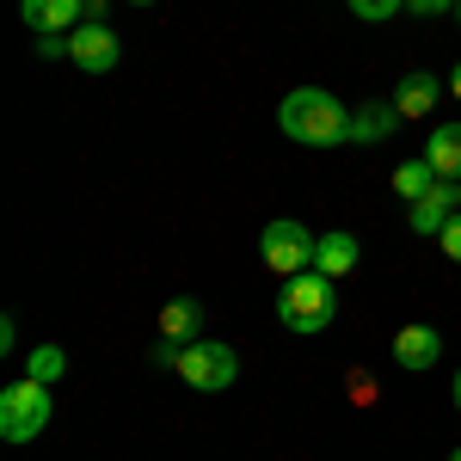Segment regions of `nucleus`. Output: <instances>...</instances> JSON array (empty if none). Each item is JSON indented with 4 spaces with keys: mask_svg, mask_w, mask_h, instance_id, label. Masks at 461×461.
I'll list each match as a JSON object with an SVG mask.
<instances>
[{
    "mask_svg": "<svg viewBox=\"0 0 461 461\" xmlns=\"http://www.w3.org/2000/svg\"><path fill=\"white\" fill-rule=\"evenodd\" d=\"M277 123H284L289 142H302V148L351 142V111L339 105L332 93H320V86H295L284 105H277Z\"/></svg>",
    "mask_w": 461,
    "mask_h": 461,
    "instance_id": "1",
    "label": "nucleus"
},
{
    "mask_svg": "<svg viewBox=\"0 0 461 461\" xmlns=\"http://www.w3.org/2000/svg\"><path fill=\"white\" fill-rule=\"evenodd\" d=\"M339 314V277L326 271H295L284 277V295H277V320L289 332H326Z\"/></svg>",
    "mask_w": 461,
    "mask_h": 461,
    "instance_id": "2",
    "label": "nucleus"
},
{
    "mask_svg": "<svg viewBox=\"0 0 461 461\" xmlns=\"http://www.w3.org/2000/svg\"><path fill=\"white\" fill-rule=\"evenodd\" d=\"M50 382H37V375H25V382H6L0 388V437L6 443H32L37 430H50Z\"/></svg>",
    "mask_w": 461,
    "mask_h": 461,
    "instance_id": "3",
    "label": "nucleus"
},
{
    "mask_svg": "<svg viewBox=\"0 0 461 461\" xmlns=\"http://www.w3.org/2000/svg\"><path fill=\"white\" fill-rule=\"evenodd\" d=\"M234 375H240V357H234V345H221V339H191L178 351V382L185 388L221 393V388H234Z\"/></svg>",
    "mask_w": 461,
    "mask_h": 461,
    "instance_id": "4",
    "label": "nucleus"
},
{
    "mask_svg": "<svg viewBox=\"0 0 461 461\" xmlns=\"http://www.w3.org/2000/svg\"><path fill=\"white\" fill-rule=\"evenodd\" d=\"M314 240L302 221H271L265 234H258V258L277 271V277H295V271H314Z\"/></svg>",
    "mask_w": 461,
    "mask_h": 461,
    "instance_id": "5",
    "label": "nucleus"
},
{
    "mask_svg": "<svg viewBox=\"0 0 461 461\" xmlns=\"http://www.w3.org/2000/svg\"><path fill=\"white\" fill-rule=\"evenodd\" d=\"M117 32L111 25H99V19H86L80 32H68V62L74 68H86V74H111L117 68Z\"/></svg>",
    "mask_w": 461,
    "mask_h": 461,
    "instance_id": "6",
    "label": "nucleus"
},
{
    "mask_svg": "<svg viewBox=\"0 0 461 461\" xmlns=\"http://www.w3.org/2000/svg\"><path fill=\"white\" fill-rule=\"evenodd\" d=\"M437 357H443V339H437V326L412 320V326H400V332H393V363H400V369H412V375H419V369H430Z\"/></svg>",
    "mask_w": 461,
    "mask_h": 461,
    "instance_id": "7",
    "label": "nucleus"
},
{
    "mask_svg": "<svg viewBox=\"0 0 461 461\" xmlns=\"http://www.w3.org/2000/svg\"><path fill=\"white\" fill-rule=\"evenodd\" d=\"M19 13H25V25H32L37 37H68V32H80L86 0H25Z\"/></svg>",
    "mask_w": 461,
    "mask_h": 461,
    "instance_id": "8",
    "label": "nucleus"
},
{
    "mask_svg": "<svg viewBox=\"0 0 461 461\" xmlns=\"http://www.w3.org/2000/svg\"><path fill=\"white\" fill-rule=\"evenodd\" d=\"M393 130H400V111H393V99H363V105L351 111V142H357V148L388 142Z\"/></svg>",
    "mask_w": 461,
    "mask_h": 461,
    "instance_id": "9",
    "label": "nucleus"
},
{
    "mask_svg": "<svg viewBox=\"0 0 461 461\" xmlns=\"http://www.w3.org/2000/svg\"><path fill=\"white\" fill-rule=\"evenodd\" d=\"M406 221H412V234H443L456 221V185H430L425 197L406 210Z\"/></svg>",
    "mask_w": 461,
    "mask_h": 461,
    "instance_id": "10",
    "label": "nucleus"
},
{
    "mask_svg": "<svg viewBox=\"0 0 461 461\" xmlns=\"http://www.w3.org/2000/svg\"><path fill=\"white\" fill-rule=\"evenodd\" d=\"M357 258H363V247H357V234H345V228H332V234L314 240V271H326V277H351Z\"/></svg>",
    "mask_w": 461,
    "mask_h": 461,
    "instance_id": "11",
    "label": "nucleus"
},
{
    "mask_svg": "<svg viewBox=\"0 0 461 461\" xmlns=\"http://www.w3.org/2000/svg\"><path fill=\"white\" fill-rule=\"evenodd\" d=\"M425 160H430V173H437V178H449V185H456V178H461V123H443V130H430Z\"/></svg>",
    "mask_w": 461,
    "mask_h": 461,
    "instance_id": "12",
    "label": "nucleus"
},
{
    "mask_svg": "<svg viewBox=\"0 0 461 461\" xmlns=\"http://www.w3.org/2000/svg\"><path fill=\"white\" fill-rule=\"evenodd\" d=\"M437 93H443V86H437L430 74H406V80L393 86V111H400V117H430Z\"/></svg>",
    "mask_w": 461,
    "mask_h": 461,
    "instance_id": "13",
    "label": "nucleus"
},
{
    "mask_svg": "<svg viewBox=\"0 0 461 461\" xmlns=\"http://www.w3.org/2000/svg\"><path fill=\"white\" fill-rule=\"evenodd\" d=\"M197 326H203V308H197V302H167V308H160V339H167V345H191Z\"/></svg>",
    "mask_w": 461,
    "mask_h": 461,
    "instance_id": "14",
    "label": "nucleus"
},
{
    "mask_svg": "<svg viewBox=\"0 0 461 461\" xmlns=\"http://www.w3.org/2000/svg\"><path fill=\"white\" fill-rule=\"evenodd\" d=\"M430 160L425 154H419V160H406V167H393V191H400V197H406V203H419V197H425L430 191Z\"/></svg>",
    "mask_w": 461,
    "mask_h": 461,
    "instance_id": "15",
    "label": "nucleus"
},
{
    "mask_svg": "<svg viewBox=\"0 0 461 461\" xmlns=\"http://www.w3.org/2000/svg\"><path fill=\"white\" fill-rule=\"evenodd\" d=\"M62 369H68V351L62 345H37L25 357V375H37V382H62Z\"/></svg>",
    "mask_w": 461,
    "mask_h": 461,
    "instance_id": "16",
    "label": "nucleus"
},
{
    "mask_svg": "<svg viewBox=\"0 0 461 461\" xmlns=\"http://www.w3.org/2000/svg\"><path fill=\"white\" fill-rule=\"evenodd\" d=\"M357 19H369V25H382V19H393V13H406V0H351Z\"/></svg>",
    "mask_w": 461,
    "mask_h": 461,
    "instance_id": "17",
    "label": "nucleus"
},
{
    "mask_svg": "<svg viewBox=\"0 0 461 461\" xmlns=\"http://www.w3.org/2000/svg\"><path fill=\"white\" fill-rule=\"evenodd\" d=\"M437 247H443V252H449V258L461 265V210H456V221H449V228L437 234Z\"/></svg>",
    "mask_w": 461,
    "mask_h": 461,
    "instance_id": "18",
    "label": "nucleus"
},
{
    "mask_svg": "<svg viewBox=\"0 0 461 461\" xmlns=\"http://www.w3.org/2000/svg\"><path fill=\"white\" fill-rule=\"evenodd\" d=\"M406 13H419V19H437V13H456V0H406Z\"/></svg>",
    "mask_w": 461,
    "mask_h": 461,
    "instance_id": "19",
    "label": "nucleus"
},
{
    "mask_svg": "<svg viewBox=\"0 0 461 461\" xmlns=\"http://www.w3.org/2000/svg\"><path fill=\"white\" fill-rule=\"evenodd\" d=\"M37 56H50V62L68 56V37H37Z\"/></svg>",
    "mask_w": 461,
    "mask_h": 461,
    "instance_id": "20",
    "label": "nucleus"
},
{
    "mask_svg": "<svg viewBox=\"0 0 461 461\" xmlns=\"http://www.w3.org/2000/svg\"><path fill=\"white\" fill-rule=\"evenodd\" d=\"M449 400H456V412H461V369H456V382H449Z\"/></svg>",
    "mask_w": 461,
    "mask_h": 461,
    "instance_id": "21",
    "label": "nucleus"
},
{
    "mask_svg": "<svg viewBox=\"0 0 461 461\" xmlns=\"http://www.w3.org/2000/svg\"><path fill=\"white\" fill-rule=\"evenodd\" d=\"M449 93H456V99H461V62H456V74H449Z\"/></svg>",
    "mask_w": 461,
    "mask_h": 461,
    "instance_id": "22",
    "label": "nucleus"
},
{
    "mask_svg": "<svg viewBox=\"0 0 461 461\" xmlns=\"http://www.w3.org/2000/svg\"><path fill=\"white\" fill-rule=\"evenodd\" d=\"M456 210H461V178H456Z\"/></svg>",
    "mask_w": 461,
    "mask_h": 461,
    "instance_id": "23",
    "label": "nucleus"
},
{
    "mask_svg": "<svg viewBox=\"0 0 461 461\" xmlns=\"http://www.w3.org/2000/svg\"><path fill=\"white\" fill-rule=\"evenodd\" d=\"M130 6H154V0H130Z\"/></svg>",
    "mask_w": 461,
    "mask_h": 461,
    "instance_id": "24",
    "label": "nucleus"
},
{
    "mask_svg": "<svg viewBox=\"0 0 461 461\" xmlns=\"http://www.w3.org/2000/svg\"><path fill=\"white\" fill-rule=\"evenodd\" d=\"M456 19H461V0H456Z\"/></svg>",
    "mask_w": 461,
    "mask_h": 461,
    "instance_id": "25",
    "label": "nucleus"
},
{
    "mask_svg": "<svg viewBox=\"0 0 461 461\" xmlns=\"http://www.w3.org/2000/svg\"><path fill=\"white\" fill-rule=\"evenodd\" d=\"M449 461H461V449H456V456H449Z\"/></svg>",
    "mask_w": 461,
    "mask_h": 461,
    "instance_id": "26",
    "label": "nucleus"
}]
</instances>
